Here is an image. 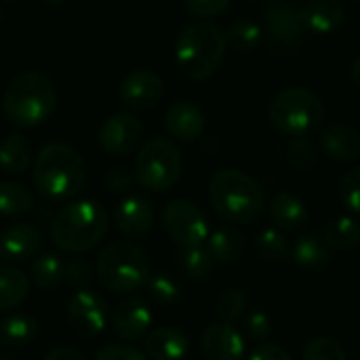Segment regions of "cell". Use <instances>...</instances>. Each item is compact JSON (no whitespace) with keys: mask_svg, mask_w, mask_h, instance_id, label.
Here are the masks:
<instances>
[{"mask_svg":"<svg viewBox=\"0 0 360 360\" xmlns=\"http://www.w3.org/2000/svg\"><path fill=\"white\" fill-rule=\"evenodd\" d=\"M42 2H46V4H61V2H65V0H42Z\"/></svg>","mask_w":360,"mask_h":360,"instance_id":"obj_47","label":"cell"},{"mask_svg":"<svg viewBox=\"0 0 360 360\" xmlns=\"http://www.w3.org/2000/svg\"><path fill=\"white\" fill-rule=\"evenodd\" d=\"M184 2H186L188 13H192L194 17H200V19L217 17L230 6V0H184Z\"/></svg>","mask_w":360,"mask_h":360,"instance_id":"obj_41","label":"cell"},{"mask_svg":"<svg viewBox=\"0 0 360 360\" xmlns=\"http://www.w3.org/2000/svg\"><path fill=\"white\" fill-rule=\"evenodd\" d=\"M152 266L148 253L131 243L116 240L101 249L95 264V276L101 287L114 295H131L146 287Z\"/></svg>","mask_w":360,"mask_h":360,"instance_id":"obj_6","label":"cell"},{"mask_svg":"<svg viewBox=\"0 0 360 360\" xmlns=\"http://www.w3.org/2000/svg\"><path fill=\"white\" fill-rule=\"evenodd\" d=\"M226 49L224 27L202 19L181 30L175 42V61L190 80H207L221 68Z\"/></svg>","mask_w":360,"mask_h":360,"instance_id":"obj_5","label":"cell"},{"mask_svg":"<svg viewBox=\"0 0 360 360\" xmlns=\"http://www.w3.org/2000/svg\"><path fill=\"white\" fill-rule=\"evenodd\" d=\"M287 160H289L293 171L308 173L316 167L319 154H316V148L306 137H295L287 148Z\"/></svg>","mask_w":360,"mask_h":360,"instance_id":"obj_36","label":"cell"},{"mask_svg":"<svg viewBox=\"0 0 360 360\" xmlns=\"http://www.w3.org/2000/svg\"><path fill=\"white\" fill-rule=\"evenodd\" d=\"M133 173L143 190L169 192L184 175V156L169 137H152L139 148Z\"/></svg>","mask_w":360,"mask_h":360,"instance_id":"obj_8","label":"cell"},{"mask_svg":"<svg viewBox=\"0 0 360 360\" xmlns=\"http://www.w3.org/2000/svg\"><path fill=\"white\" fill-rule=\"evenodd\" d=\"M268 114L276 131L291 137H306L323 124L325 105L310 89L289 86L272 99Z\"/></svg>","mask_w":360,"mask_h":360,"instance_id":"obj_7","label":"cell"},{"mask_svg":"<svg viewBox=\"0 0 360 360\" xmlns=\"http://www.w3.org/2000/svg\"><path fill=\"white\" fill-rule=\"evenodd\" d=\"M329 251L331 249L325 245L323 236L308 232V234H302L291 247V259L295 266L304 270H321L329 262Z\"/></svg>","mask_w":360,"mask_h":360,"instance_id":"obj_27","label":"cell"},{"mask_svg":"<svg viewBox=\"0 0 360 360\" xmlns=\"http://www.w3.org/2000/svg\"><path fill=\"white\" fill-rule=\"evenodd\" d=\"M302 360H348L346 350L333 338H314L304 346Z\"/></svg>","mask_w":360,"mask_h":360,"instance_id":"obj_37","label":"cell"},{"mask_svg":"<svg viewBox=\"0 0 360 360\" xmlns=\"http://www.w3.org/2000/svg\"><path fill=\"white\" fill-rule=\"evenodd\" d=\"M245 333L251 342L264 344L272 333V321L264 310H253L245 316Z\"/></svg>","mask_w":360,"mask_h":360,"instance_id":"obj_40","label":"cell"},{"mask_svg":"<svg viewBox=\"0 0 360 360\" xmlns=\"http://www.w3.org/2000/svg\"><path fill=\"white\" fill-rule=\"evenodd\" d=\"M249 360H293L291 359V354L283 348V346H278V344H259L253 352H251V356Z\"/></svg>","mask_w":360,"mask_h":360,"instance_id":"obj_44","label":"cell"},{"mask_svg":"<svg viewBox=\"0 0 360 360\" xmlns=\"http://www.w3.org/2000/svg\"><path fill=\"white\" fill-rule=\"evenodd\" d=\"M65 262L57 253H42L30 266V283L40 291H51L63 283Z\"/></svg>","mask_w":360,"mask_h":360,"instance_id":"obj_29","label":"cell"},{"mask_svg":"<svg viewBox=\"0 0 360 360\" xmlns=\"http://www.w3.org/2000/svg\"><path fill=\"white\" fill-rule=\"evenodd\" d=\"M266 32L268 36L281 44V46H297L304 36H306V27L302 23L300 17V6L291 4V2H272L266 8Z\"/></svg>","mask_w":360,"mask_h":360,"instance_id":"obj_14","label":"cell"},{"mask_svg":"<svg viewBox=\"0 0 360 360\" xmlns=\"http://www.w3.org/2000/svg\"><path fill=\"white\" fill-rule=\"evenodd\" d=\"M141 139L143 122L129 112L110 114L97 131V143L108 156H129Z\"/></svg>","mask_w":360,"mask_h":360,"instance_id":"obj_11","label":"cell"},{"mask_svg":"<svg viewBox=\"0 0 360 360\" xmlns=\"http://www.w3.org/2000/svg\"><path fill=\"white\" fill-rule=\"evenodd\" d=\"M179 266H181L184 274L190 281L200 283V281H207L213 274L215 259L211 257L209 249H205L202 245H198V247L181 249V253H179Z\"/></svg>","mask_w":360,"mask_h":360,"instance_id":"obj_33","label":"cell"},{"mask_svg":"<svg viewBox=\"0 0 360 360\" xmlns=\"http://www.w3.org/2000/svg\"><path fill=\"white\" fill-rule=\"evenodd\" d=\"M200 354L205 360H243L245 338L230 323H213L200 335Z\"/></svg>","mask_w":360,"mask_h":360,"instance_id":"obj_17","label":"cell"},{"mask_svg":"<svg viewBox=\"0 0 360 360\" xmlns=\"http://www.w3.org/2000/svg\"><path fill=\"white\" fill-rule=\"evenodd\" d=\"M133 181H135V173L129 167H124V165L112 167L105 173V186H108L110 192H116V194L127 192L133 186Z\"/></svg>","mask_w":360,"mask_h":360,"instance_id":"obj_42","label":"cell"},{"mask_svg":"<svg viewBox=\"0 0 360 360\" xmlns=\"http://www.w3.org/2000/svg\"><path fill=\"white\" fill-rule=\"evenodd\" d=\"M110 228L105 207L93 198L72 200L51 219V240L65 253H86L95 249Z\"/></svg>","mask_w":360,"mask_h":360,"instance_id":"obj_3","label":"cell"},{"mask_svg":"<svg viewBox=\"0 0 360 360\" xmlns=\"http://www.w3.org/2000/svg\"><path fill=\"white\" fill-rule=\"evenodd\" d=\"M270 217L278 230L295 232L308 224L310 213H308L306 202L300 196H295L291 192H278L270 200Z\"/></svg>","mask_w":360,"mask_h":360,"instance_id":"obj_22","label":"cell"},{"mask_svg":"<svg viewBox=\"0 0 360 360\" xmlns=\"http://www.w3.org/2000/svg\"><path fill=\"white\" fill-rule=\"evenodd\" d=\"M340 198L348 211L360 215V167L350 169L340 181Z\"/></svg>","mask_w":360,"mask_h":360,"instance_id":"obj_38","label":"cell"},{"mask_svg":"<svg viewBox=\"0 0 360 360\" xmlns=\"http://www.w3.org/2000/svg\"><path fill=\"white\" fill-rule=\"evenodd\" d=\"M0 21H2V8H0Z\"/></svg>","mask_w":360,"mask_h":360,"instance_id":"obj_48","label":"cell"},{"mask_svg":"<svg viewBox=\"0 0 360 360\" xmlns=\"http://www.w3.org/2000/svg\"><path fill=\"white\" fill-rule=\"evenodd\" d=\"M207 249L217 264H234L245 253V234L234 226H221L207 238Z\"/></svg>","mask_w":360,"mask_h":360,"instance_id":"obj_24","label":"cell"},{"mask_svg":"<svg viewBox=\"0 0 360 360\" xmlns=\"http://www.w3.org/2000/svg\"><path fill=\"white\" fill-rule=\"evenodd\" d=\"M146 291H148L150 300L156 304H175L181 297L179 283L167 272H158V274L150 276L146 283Z\"/></svg>","mask_w":360,"mask_h":360,"instance_id":"obj_35","label":"cell"},{"mask_svg":"<svg viewBox=\"0 0 360 360\" xmlns=\"http://www.w3.org/2000/svg\"><path fill=\"white\" fill-rule=\"evenodd\" d=\"M32 165V146L19 133H8L0 139V169L6 175L25 173Z\"/></svg>","mask_w":360,"mask_h":360,"instance_id":"obj_26","label":"cell"},{"mask_svg":"<svg viewBox=\"0 0 360 360\" xmlns=\"http://www.w3.org/2000/svg\"><path fill=\"white\" fill-rule=\"evenodd\" d=\"M207 127L202 110L192 101H175L165 114V129L171 139L179 143H194L202 137Z\"/></svg>","mask_w":360,"mask_h":360,"instance_id":"obj_18","label":"cell"},{"mask_svg":"<svg viewBox=\"0 0 360 360\" xmlns=\"http://www.w3.org/2000/svg\"><path fill=\"white\" fill-rule=\"evenodd\" d=\"M42 360H86V356L74 348H68V346H59V348H53L51 352L44 354Z\"/></svg>","mask_w":360,"mask_h":360,"instance_id":"obj_45","label":"cell"},{"mask_svg":"<svg viewBox=\"0 0 360 360\" xmlns=\"http://www.w3.org/2000/svg\"><path fill=\"white\" fill-rule=\"evenodd\" d=\"M30 276L15 266H0V312L19 308L30 297Z\"/></svg>","mask_w":360,"mask_h":360,"instance_id":"obj_25","label":"cell"},{"mask_svg":"<svg viewBox=\"0 0 360 360\" xmlns=\"http://www.w3.org/2000/svg\"><path fill=\"white\" fill-rule=\"evenodd\" d=\"M108 323V304L93 289H78L68 302V325L80 340H93L103 333Z\"/></svg>","mask_w":360,"mask_h":360,"instance_id":"obj_10","label":"cell"},{"mask_svg":"<svg viewBox=\"0 0 360 360\" xmlns=\"http://www.w3.org/2000/svg\"><path fill=\"white\" fill-rule=\"evenodd\" d=\"M55 105V84L38 70H23L13 76L2 95V114L17 129H34L46 122Z\"/></svg>","mask_w":360,"mask_h":360,"instance_id":"obj_2","label":"cell"},{"mask_svg":"<svg viewBox=\"0 0 360 360\" xmlns=\"http://www.w3.org/2000/svg\"><path fill=\"white\" fill-rule=\"evenodd\" d=\"M6 2H13V0H6Z\"/></svg>","mask_w":360,"mask_h":360,"instance_id":"obj_49","label":"cell"},{"mask_svg":"<svg viewBox=\"0 0 360 360\" xmlns=\"http://www.w3.org/2000/svg\"><path fill=\"white\" fill-rule=\"evenodd\" d=\"M86 181V165L76 148L68 143H46L34 158V192L49 202L76 198Z\"/></svg>","mask_w":360,"mask_h":360,"instance_id":"obj_1","label":"cell"},{"mask_svg":"<svg viewBox=\"0 0 360 360\" xmlns=\"http://www.w3.org/2000/svg\"><path fill=\"white\" fill-rule=\"evenodd\" d=\"M162 93H165L162 78L148 68L129 72L118 86L120 103L133 112H148L156 108L158 101L162 99Z\"/></svg>","mask_w":360,"mask_h":360,"instance_id":"obj_12","label":"cell"},{"mask_svg":"<svg viewBox=\"0 0 360 360\" xmlns=\"http://www.w3.org/2000/svg\"><path fill=\"white\" fill-rule=\"evenodd\" d=\"M356 2H359V4H360V0H356Z\"/></svg>","mask_w":360,"mask_h":360,"instance_id":"obj_50","label":"cell"},{"mask_svg":"<svg viewBox=\"0 0 360 360\" xmlns=\"http://www.w3.org/2000/svg\"><path fill=\"white\" fill-rule=\"evenodd\" d=\"M323 240L331 251H352L360 245V221L350 215H340L327 221Z\"/></svg>","mask_w":360,"mask_h":360,"instance_id":"obj_28","label":"cell"},{"mask_svg":"<svg viewBox=\"0 0 360 360\" xmlns=\"http://www.w3.org/2000/svg\"><path fill=\"white\" fill-rule=\"evenodd\" d=\"M38 321L30 312H13L0 321V346L25 348L36 340Z\"/></svg>","mask_w":360,"mask_h":360,"instance_id":"obj_23","label":"cell"},{"mask_svg":"<svg viewBox=\"0 0 360 360\" xmlns=\"http://www.w3.org/2000/svg\"><path fill=\"white\" fill-rule=\"evenodd\" d=\"M226 32V42L238 53H249L253 51L264 36V30L257 21L253 19H236L228 25Z\"/></svg>","mask_w":360,"mask_h":360,"instance_id":"obj_32","label":"cell"},{"mask_svg":"<svg viewBox=\"0 0 360 360\" xmlns=\"http://www.w3.org/2000/svg\"><path fill=\"white\" fill-rule=\"evenodd\" d=\"M160 221H162V228H165L167 236L179 249L198 247V245H202L209 238L207 215L192 200H184V198L171 200L162 209Z\"/></svg>","mask_w":360,"mask_h":360,"instance_id":"obj_9","label":"cell"},{"mask_svg":"<svg viewBox=\"0 0 360 360\" xmlns=\"http://www.w3.org/2000/svg\"><path fill=\"white\" fill-rule=\"evenodd\" d=\"M154 219H156L154 205L141 194L124 196L114 211V226L127 238L146 236L152 230Z\"/></svg>","mask_w":360,"mask_h":360,"instance_id":"obj_16","label":"cell"},{"mask_svg":"<svg viewBox=\"0 0 360 360\" xmlns=\"http://www.w3.org/2000/svg\"><path fill=\"white\" fill-rule=\"evenodd\" d=\"M350 80H352V84L360 91V57L354 59V63L350 68Z\"/></svg>","mask_w":360,"mask_h":360,"instance_id":"obj_46","label":"cell"},{"mask_svg":"<svg viewBox=\"0 0 360 360\" xmlns=\"http://www.w3.org/2000/svg\"><path fill=\"white\" fill-rule=\"evenodd\" d=\"M321 150L335 162H352L360 156V133L348 124H331L321 133Z\"/></svg>","mask_w":360,"mask_h":360,"instance_id":"obj_21","label":"cell"},{"mask_svg":"<svg viewBox=\"0 0 360 360\" xmlns=\"http://www.w3.org/2000/svg\"><path fill=\"white\" fill-rule=\"evenodd\" d=\"M93 360H148V356L131 346H118V344H108L101 350H97Z\"/></svg>","mask_w":360,"mask_h":360,"instance_id":"obj_43","label":"cell"},{"mask_svg":"<svg viewBox=\"0 0 360 360\" xmlns=\"http://www.w3.org/2000/svg\"><path fill=\"white\" fill-rule=\"evenodd\" d=\"M300 17L306 32H312L316 36H329L344 25L346 11L340 0H308L300 6Z\"/></svg>","mask_w":360,"mask_h":360,"instance_id":"obj_19","label":"cell"},{"mask_svg":"<svg viewBox=\"0 0 360 360\" xmlns=\"http://www.w3.org/2000/svg\"><path fill=\"white\" fill-rule=\"evenodd\" d=\"M152 310L139 297H124L112 312L114 335L122 342H137L150 333Z\"/></svg>","mask_w":360,"mask_h":360,"instance_id":"obj_15","label":"cell"},{"mask_svg":"<svg viewBox=\"0 0 360 360\" xmlns=\"http://www.w3.org/2000/svg\"><path fill=\"white\" fill-rule=\"evenodd\" d=\"M143 350L150 360H181L190 350V340L179 327H158L143 338Z\"/></svg>","mask_w":360,"mask_h":360,"instance_id":"obj_20","label":"cell"},{"mask_svg":"<svg viewBox=\"0 0 360 360\" xmlns=\"http://www.w3.org/2000/svg\"><path fill=\"white\" fill-rule=\"evenodd\" d=\"M44 247V234L34 224H15L0 232V259L23 264L34 259Z\"/></svg>","mask_w":360,"mask_h":360,"instance_id":"obj_13","label":"cell"},{"mask_svg":"<svg viewBox=\"0 0 360 360\" xmlns=\"http://www.w3.org/2000/svg\"><path fill=\"white\" fill-rule=\"evenodd\" d=\"M247 312V297L240 289H226L215 302V314L221 323H234Z\"/></svg>","mask_w":360,"mask_h":360,"instance_id":"obj_34","label":"cell"},{"mask_svg":"<svg viewBox=\"0 0 360 360\" xmlns=\"http://www.w3.org/2000/svg\"><path fill=\"white\" fill-rule=\"evenodd\" d=\"M34 209V192L19 181H0V215L19 217Z\"/></svg>","mask_w":360,"mask_h":360,"instance_id":"obj_30","label":"cell"},{"mask_svg":"<svg viewBox=\"0 0 360 360\" xmlns=\"http://www.w3.org/2000/svg\"><path fill=\"white\" fill-rule=\"evenodd\" d=\"M255 253L268 264H283L291 257V245L278 228H266L255 236Z\"/></svg>","mask_w":360,"mask_h":360,"instance_id":"obj_31","label":"cell"},{"mask_svg":"<svg viewBox=\"0 0 360 360\" xmlns=\"http://www.w3.org/2000/svg\"><path fill=\"white\" fill-rule=\"evenodd\" d=\"M209 202L228 224L247 226L262 215L266 207V192L251 175L236 169H224L209 181Z\"/></svg>","mask_w":360,"mask_h":360,"instance_id":"obj_4","label":"cell"},{"mask_svg":"<svg viewBox=\"0 0 360 360\" xmlns=\"http://www.w3.org/2000/svg\"><path fill=\"white\" fill-rule=\"evenodd\" d=\"M95 278V270L89 262L80 259V257H74L65 264V270H63V283L74 287V289H86Z\"/></svg>","mask_w":360,"mask_h":360,"instance_id":"obj_39","label":"cell"}]
</instances>
